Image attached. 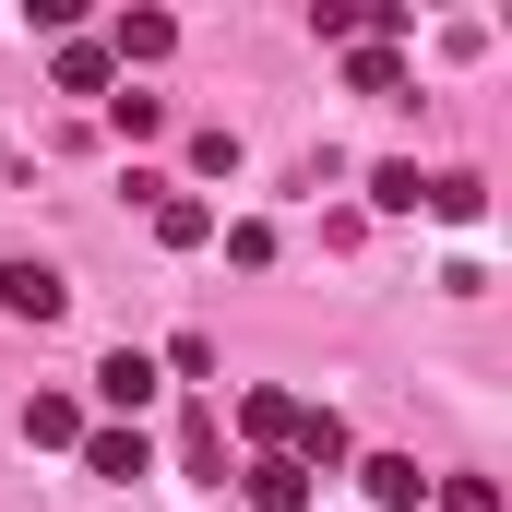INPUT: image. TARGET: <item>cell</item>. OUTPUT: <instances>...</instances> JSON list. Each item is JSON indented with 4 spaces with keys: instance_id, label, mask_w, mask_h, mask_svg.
<instances>
[{
    "instance_id": "7a4b0ae2",
    "label": "cell",
    "mask_w": 512,
    "mask_h": 512,
    "mask_svg": "<svg viewBox=\"0 0 512 512\" xmlns=\"http://www.w3.org/2000/svg\"><path fill=\"white\" fill-rule=\"evenodd\" d=\"M84 477H108V489L155 477V429H84Z\"/></svg>"
},
{
    "instance_id": "3957f363",
    "label": "cell",
    "mask_w": 512,
    "mask_h": 512,
    "mask_svg": "<svg viewBox=\"0 0 512 512\" xmlns=\"http://www.w3.org/2000/svg\"><path fill=\"white\" fill-rule=\"evenodd\" d=\"M96 48H108V60H120V84H131V72H155V60H167V48H179V24H167V12H120V24H108V36H96Z\"/></svg>"
},
{
    "instance_id": "277c9868",
    "label": "cell",
    "mask_w": 512,
    "mask_h": 512,
    "mask_svg": "<svg viewBox=\"0 0 512 512\" xmlns=\"http://www.w3.org/2000/svg\"><path fill=\"white\" fill-rule=\"evenodd\" d=\"M143 215H155V251H203V239H215V203H203V191H179V179H167Z\"/></svg>"
},
{
    "instance_id": "9c48e42d",
    "label": "cell",
    "mask_w": 512,
    "mask_h": 512,
    "mask_svg": "<svg viewBox=\"0 0 512 512\" xmlns=\"http://www.w3.org/2000/svg\"><path fill=\"white\" fill-rule=\"evenodd\" d=\"M24 441H36V453H84V405H72V393H36V405H24Z\"/></svg>"
},
{
    "instance_id": "52a82bcc",
    "label": "cell",
    "mask_w": 512,
    "mask_h": 512,
    "mask_svg": "<svg viewBox=\"0 0 512 512\" xmlns=\"http://www.w3.org/2000/svg\"><path fill=\"white\" fill-rule=\"evenodd\" d=\"M239 489H251V512H310V489H322V477H298L286 453H251V477H239Z\"/></svg>"
},
{
    "instance_id": "9a60e30c",
    "label": "cell",
    "mask_w": 512,
    "mask_h": 512,
    "mask_svg": "<svg viewBox=\"0 0 512 512\" xmlns=\"http://www.w3.org/2000/svg\"><path fill=\"white\" fill-rule=\"evenodd\" d=\"M191 167H203V179H239V131H227V120L191 131Z\"/></svg>"
},
{
    "instance_id": "e0dca14e",
    "label": "cell",
    "mask_w": 512,
    "mask_h": 512,
    "mask_svg": "<svg viewBox=\"0 0 512 512\" xmlns=\"http://www.w3.org/2000/svg\"><path fill=\"white\" fill-rule=\"evenodd\" d=\"M310 24H322V36H334V48H358V36H370V0H322V12H310Z\"/></svg>"
},
{
    "instance_id": "5bb4252c",
    "label": "cell",
    "mask_w": 512,
    "mask_h": 512,
    "mask_svg": "<svg viewBox=\"0 0 512 512\" xmlns=\"http://www.w3.org/2000/svg\"><path fill=\"white\" fill-rule=\"evenodd\" d=\"M429 215H441V227H477L489 191H477V179H429Z\"/></svg>"
},
{
    "instance_id": "2e32d148",
    "label": "cell",
    "mask_w": 512,
    "mask_h": 512,
    "mask_svg": "<svg viewBox=\"0 0 512 512\" xmlns=\"http://www.w3.org/2000/svg\"><path fill=\"white\" fill-rule=\"evenodd\" d=\"M429 501L441 512H501V489H489V477H429Z\"/></svg>"
},
{
    "instance_id": "8fae6325",
    "label": "cell",
    "mask_w": 512,
    "mask_h": 512,
    "mask_svg": "<svg viewBox=\"0 0 512 512\" xmlns=\"http://www.w3.org/2000/svg\"><path fill=\"white\" fill-rule=\"evenodd\" d=\"M108 131H120V143H155V131H167V96L120 84V96H108Z\"/></svg>"
},
{
    "instance_id": "8992f818",
    "label": "cell",
    "mask_w": 512,
    "mask_h": 512,
    "mask_svg": "<svg viewBox=\"0 0 512 512\" xmlns=\"http://www.w3.org/2000/svg\"><path fill=\"white\" fill-rule=\"evenodd\" d=\"M358 489H370V512H417V501H429L417 453H370V465H358Z\"/></svg>"
},
{
    "instance_id": "5b68a950",
    "label": "cell",
    "mask_w": 512,
    "mask_h": 512,
    "mask_svg": "<svg viewBox=\"0 0 512 512\" xmlns=\"http://www.w3.org/2000/svg\"><path fill=\"white\" fill-rule=\"evenodd\" d=\"M0 310H12V322H60V310H72V286H60L48 262H0Z\"/></svg>"
},
{
    "instance_id": "7c38bea8",
    "label": "cell",
    "mask_w": 512,
    "mask_h": 512,
    "mask_svg": "<svg viewBox=\"0 0 512 512\" xmlns=\"http://www.w3.org/2000/svg\"><path fill=\"white\" fill-rule=\"evenodd\" d=\"M370 203H382V215H417V203H429V179H417L405 155H382V167H370Z\"/></svg>"
},
{
    "instance_id": "6da1fadb",
    "label": "cell",
    "mask_w": 512,
    "mask_h": 512,
    "mask_svg": "<svg viewBox=\"0 0 512 512\" xmlns=\"http://www.w3.org/2000/svg\"><path fill=\"white\" fill-rule=\"evenodd\" d=\"M155 358H143V346H108V358H96V405H108V429H143V405H155Z\"/></svg>"
},
{
    "instance_id": "4fadbf2b",
    "label": "cell",
    "mask_w": 512,
    "mask_h": 512,
    "mask_svg": "<svg viewBox=\"0 0 512 512\" xmlns=\"http://www.w3.org/2000/svg\"><path fill=\"white\" fill-rule=\"evenodd\" d=\"M346 84H358V96H405V60H393V48H346Z\"/></svg>"
},
{
    "instance_id": "30bf717a",
    "label": "cell",
    "mask_w": 512,
    "mask_h": 512,
    "mask_svg": "<svg viewBox=\"0 0 512 512\" xmlns=\"http://www.w3.org/2000/svg\"><path fill=\"white\" fill-rule=\"evenodd\" d=\"M239 429H251L262 453H286V429H298V393H239Z\"/></svg>"
},
{
    "instance_id": "ba28073f",
    "label": "cell",
    "mask_w": 512,
    "mask_h": 512,
    "mask_svg": "<svg viewBox=\"0 0 512 512\" xmlns=\"http://www.w3.org/2000/svg\"><path fill=\"white\" fill-rule=\"evenodd\" d=\"M60 96H120V60L96 36H60Z\"/></svg>"
}]
</instances>
